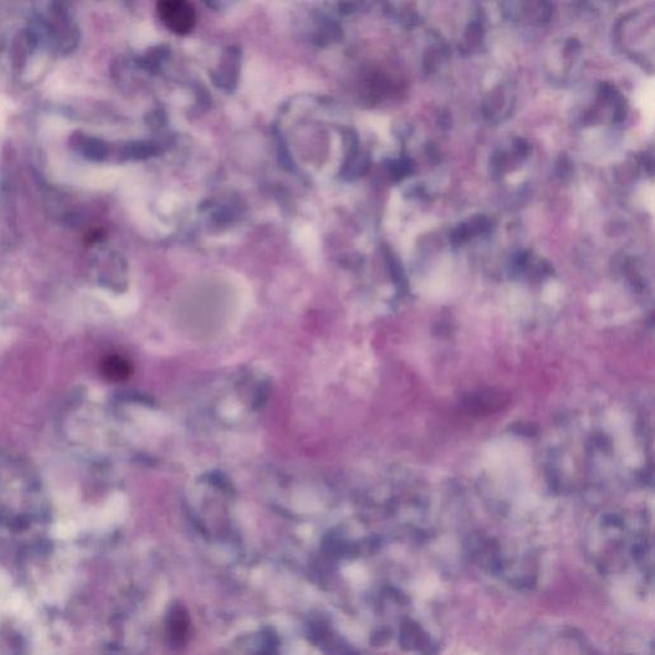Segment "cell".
Returning <instances> with one entry per match:
<instances>
[{
  "label": "cell",
  "instance_id": "cell-3",
  "mask_svg": "<svg viewBox=\"0 0 655 655\" xmlns=\"http://www.w3.org/2000/svg\"><path fill=\"white\" fill-rule=\"evenodd\" d=\"M187 628H188V621H187L186 614L182 613L180 609H176L171 616V621H169L171 635L176 639V642H180L182 637L186 636Z\"/></svg>",
  "mask_w": 655,
  "mask_h": 655
},
{
  "label": "cell",
  "instance_id": "cell-4",
  "mask_svg": "<svg viewBox=\"0 0 655 655\" xmlns=\"http://www.w3.org/2000/svg\"><path fill=\"white\" fill-rule=\"evenodd\" d=\"M653 81H650L648 85H645V89L642 91L640 95V105H642V111L645 114V118L648 119V123L653 126V111H654V95H653Z\"/></svg>",
  "mask_w": 655,
  "mask_h": 655
},
{
  "label": "cell",
  "instance_id": "cell-1",
  "mask_svg": "<svg viewBox=\"0 0 655 655\" xmlns=\"http://www.w3.org/2000/svg\"><path fill=\"white\" fill-rule=\"evenodd\" d=\"M157 9L161 22L174 34L187 35L196 25V11L185 0H163Z\"/></svg>",
  "mask_w": 655,
  "mask_h": 655
},
{
  "label": "cell",
  "instance_id": "cell-2",
  "mask_svg": "<svg viewBox=\"0 0 655 655\" xmlns=\"http://www.w3.org/2000/svg\"><path fill=\"white\" fill-rule=\"evenodd\" d=\"M100 370H102L103 377L111 381L123 380L131 372L130 365L126 362L125 360L117 357V356H109L104 360Z\"/></svg>",
  "mask_w": 655,
  "mask_h": 655
}]
</instances>
